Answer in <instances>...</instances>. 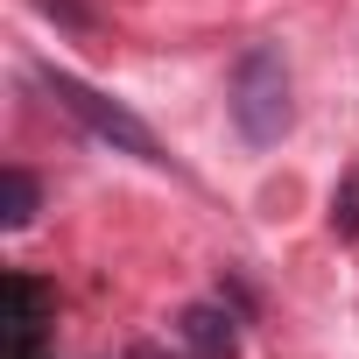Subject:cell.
Returning a JSON list of instances; mask_svg holds the SVG:
<instances>
[{
  "label": "cell",
  "mask_w": 359,
  "mask_h": 359,
  "mask_svg": "<svg viewBox=\"0 0 359 359\" xmlns=\"http://www.w3.org/2000/svg\"><path fill=\"white\" fill-rule=\"evenodd\" d=\"M36 8H43L57 29H71V36H92V29H99V15L85 8V0H36Z\"/></svg>",
  "instance_id": "obj_7"
},
{
  "label": "cell",
  "mask_w": 359,
  "mask_h": 359,
  "mask_svg": "<svg viewBox=\"0 0 359 359\" xmlns=\"http://www.w3.org/2000/svg\"><path fill=\"white\" fill-rule=\"evenodd\" d=\"M43 78V92L92 134V141H106V148H120V155H134V162H155V169H169V155H162V141L148 134V120H134L120 99H106V92H92L85 78H71V71H57V64H43L36 71Z\"/></svg>",
  "instance_id": "obj_2"
},
{
  "label": "cell",
  "mask_w": 359,
  "mask_h": 359,
  "mask_svg": "<svg viewBox=\"0 0 359 359\" xmlns=\"http://www.w3.org/2000/svg\"><path fill=\"white\" fill-rule=\"evenodd\" d=\"M331 233L338 240H359V162L331 184Z\"/></svg>",
  "instance_id": "obj_5"
},
{
  "label": "cell",
  "mask_w": 359,
  "mask_h": 359,
  "mask_svg": "<svg viewBox=\"0 0 359 359\" xmlns=\"http://www.w3.org/2000/svg\"><path fill=\"white\" fill-rule=\"evenodd\" d=\"M127 359H162V352H155V345H134V352H127Z\"/></svg>",
  "instance_id": "obj_8"
},
{
  "label": "cell",
  "mask_w": 359,
  "mask_h": 359,
  "mask_svg": "<svg viewBox=\"0 0 359 359\" xmlns=\"http://www.w3.org/2000/svg\"><path fill=\"white\" fill-rule=\"evenodd\" d=\"M8 296H15V324H8V359H50V289L36 275H8Z\"/></svg>",
  "instance_id": "obj_4"
},
{
  "label": "cell",
  "mask_w": 359,
  "mask_h": 359,
  "mask_svg": "<svg viewBox=\"0 0 359 359\" xmlns=\"http://www.w3.org/2000/svg\"><path fill=\"white\" fill-rule=\"evenodd\" d=\"M36 205H43V184H36L29 169H8V226H29Z\"/></svg>",
  "instance_id": "obj_6"
},
{
  "label": "cell",
  "mask_w": 359,
  "mask_h": 359,
  "mask_svg": "<svg viewBox=\"0 0 359 359\" xmlns=\"http://www.w3.org/2000/svg\"><path fill=\"white\" fill-rule=\"evenodd\" d=\"M226 113H233L240 141H254V148H275V141L296 127V85H289V57H282V43H247V50L233 57Z\"/></svg>",
  "instance_id": "obj_1"
},
{
  "label": "cell",
  "mask_w": 359,
  "mask_h": 359,
  "mask_svg": "<svg viewBox=\"0 0 359 359\" xmlns=\"http://www.w3.org/2000/svg\"><path fill=\"white\" fill-rule=\"evenodd\" d=\"M176 338H184L191 359H233L240 352V310L219 296V303H184L176 310Z\"/></svg>",
  "instance_id": "obj_3"
}]
</instances>
